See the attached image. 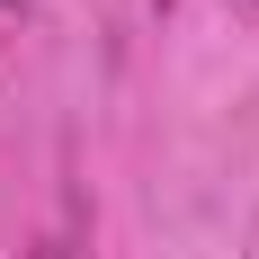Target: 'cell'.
<instances>
[{
	"label": "cell",
	"instance_id": "1",
	"mask_svg": "<svg viewBox=\"0 0 259 259\" xmlns=\"http://www.w3.org/2000/svg\"><path fill=\"white\" fill-rule=\"evenodd\" d=\"M45 259H63V250H45Z\"/></svg>",
	"mask_w": 259,
	"mask_h": 259
}]
</instances>
